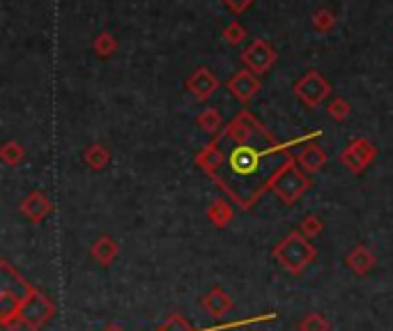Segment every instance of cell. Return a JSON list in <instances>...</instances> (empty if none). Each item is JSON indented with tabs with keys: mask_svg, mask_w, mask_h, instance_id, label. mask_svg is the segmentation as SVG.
<instances>
[{
	"mask_svg": "<svg viewBox=\"0 0 393 331\" xmlns=\"http://www.w3.org/2000/svg\"><path fill=\"white\" fill-rule=\"evenodd\" d=\"M271 256L292 276L303 274L318 258V249L313 246L308 237H303L299 230H292L271 249Z\"/></svg>",
	"mask_w": 393,
	"mask_h": 331,
	"instance_id": "1",
	"label": "cell"
},
{
	"mask_svg": "<svg viewBox=\"0 0 393 331\" xmlns=\"http://www.w3.org/2000/svg\"><path fill=\"white\" fill-rule=\"evenodd\" d=\"M55 313V304L42 290L28 283L23 288L21 304H18V327H28L31 331H39Z\"/></svg>",
	"mask_w": 393,
	"mask_h": 331,
	"instance_id": "2",
	"label": "cell"
},
{
	"mask_svg": "<svg viewBox=\"0 0 393 331\" xmlns=\"http://www.w3.org/2000/svg\"><path fill=\"white\" fill-rule=\"evenodd\" d=\"M290 145H294V143H276L274 148L255 150V148H251L249 143H244V145H237V148L230 152L228 166H230V170L237 175V178H251V175L258 170V166H260V161L264 157L276 154V152H283L286 148H290Z\"/></svg>",
	"mask_w": 393,
	"mask_h": 331,
	"instance_id": "3",
	"label": "cell"
},
{
	"mask_svg": "<svg viewBox=\"0 0 393 331\" xmlns=\"http://www.w3.org/2000/svg\"><path fill=\"white\" fill-rule=\"evenodd\" d=\"M306 189H308V178L294 168V159H288L279 168L271 191L276 193V198L283 202V205H292V202L297 200Z\"/></svg>",
	"mask_w": 393,
	"mask_h": 331,
	"instance_id": "4",
	"label": "cell"
},
{
	"mask_svg": "<svg viewBox=\"0 0 393 331\" xmlns=\"http://www.w3.org/2000/svg\"><path fill=\"white\" fill-rule=\"evenodd\" d=\"M200 306L208 310V313L212 315V318H223V315H228L230 310H232V306H235V301H232V297L225 292L223 288H212V290H208L203 295V299H200Z\"/></svg>",
	"mask_w": 393,
	"mask_h": 331,
	"instance_id": "5",
	"label": "cell"
},
{
	"mask_svg": "<svg viewBox=\"0 0 393 331\" xmlns=\"http://www.w3.org/2000/svg\"><path fill=\"white\" fill-rule=\"evenodd\" d=\"M372 157H375V150H372V145L368 141H361L359 139V141L352 143L345 152H343V163H345L350 170L361 173L372 161Z\"/></svg>",
	"mask_w": 393,
	"mask_h": 331,
	"instance_id": "6",
	"label": "cell"
},
{
	"mask_svg": "<svg viewBox=\"0 0 393 331\" xmlns=\"http://www.w3.org/2000/svg\"><path fill=\"white\" fill-rule=\"evenodd\" d=\"M90 256H92V260L97 262V265L111 267L113 262L117 260V256H120V244H117V242L111 235H102V237H97L92 242Z\"/></svg>",
	"mask_w": 393,
	"mask_h": 331,
	"instance_id": "7",
	"label": "cell"
},
{
	"mask_svg": "<svg viewBox=\"0 0 393 331\" xmlns=\"http://www.w3.org/2000/svg\"><path fill=\"white\" fill-rule=\"evenodd\" d=\"M327 92H329L327 83H324L316 72L308 74L306 79H303V81L297 85V94H299L301 99L306 102L308 106H318V104L324 99V97H327Z\"/></svg>",
	"mask_w": 393,
	"mask_h": 331,
	"instance_id": "8",
	"label": "cell"
},
{
	"mask_svg": "<svg viewBox=\"0 0 393 331\" xmlns=\"http://www.w3.org/2000/svg\"><path fill=\"white\" fill-rule=\"evenodd\" d=\"M345 262H348V267H350L352 271H355L357 276H366L368 271H370L372 267H375L377 258H375V253H372L368 246L357 244L355 249H352V251L348 253Z\"/></svg>",
	"mask_w": 393,
	"mask_h": 331,
	"instance_id": "9",
	"label": "cell"
},
{
	"mask_svg": "<svg viewBox=\"0 0 393 331\" xmlns=\"http://www.w3.org/2000/svg\"><path fill=\"white\" fill-rule=\"evenodd\" d=\"M51 202H48V198L44 196V193H31L23 202H21V212L26 214L28 219H31L33 223H39L46 214H51Z\"/></svg>",
	"mask_w": 393,
	"mask_h": 331,
	"instance_id": "10",
	"label": "cell"
},
{
	"mask_svg": "<svg viewBox=\"0 0 393 331\" xmlns=\"http://www.w3.org/2000/svg\"><path fill=\"white\" fill-rule=\"evenodd\" d=\"M230 90H232V94L237 97L239 102H249L251 97L260 90V83L255 81L249 72H242V74H237V76H235V79L230 81Z\"/></svg>",
	"mask_w": 393,
	"mask_h": 331,
	"instance_id": "11",
	"label": "cell"
},
{
	"mask_svg": "<svg viewBox=\"0 0 393 331\" xmlns=\"http://www.w3.org/2000/svg\"><path fill=\"white\" fill-rule=\"evenodd\" d=\"M198 166L205 170V173H210L212 178L216 175V170L221 168L223 166V152H221V148H219V143H210L208 148H205L200 154H198Z\"/></svg>",
	"mask_w": 393,
	"mask_h": 331,
	"instance_id": "12",
	"label": "cell"
},
{
	"mask_svg": "<svg viewBox=\"0 0 393 331\" xmlns=\"http://www.w3.org/2000/svg\"><path fill=\"white\" fill-rule=\"evenodd\" d=\"M208 219L214 223L216 228H225L232 219V210L225 200H216L214 205L208 210Z\"/></svg>",
	"mask_w": 393,
	"mask_h": 331,
	"instance_id": "13",
	"label": "cell"
},
{
	"mask_svg": "<svg viewBox=\"0 0 393 331\" xmlns=\"http://www.w3.org/2000/svg\"><path fill=\"white\" fill-rule=\"evenodd\" d=\"M299 163L306 170H320L322 163H324V152L318 148V145H308V148L299 154Z\"/></svg>",
	"mask_w": 393,
	"mask_h": 331,
	"instance_id": "14",
	"label": "cell"
},
{
	"mask_svg": "<svg viewBox=\"0 0 393 331\" xmlns=\"http://www.w3.org/2000/svg\"><path fill=\"white\" fill-rule=\"evenodd\" d=\"M214 87H216V83H214V79H212L208 72H198V76H195V79L191 81V90L195 92V97H198V99H208Z\"/></svg>",
	"mask_w": 393,
	"mask_h": 331,
	"instance_id": "15",
	"label": "cell"
},
{
	"mask_svg": "<svg viewBox=\"0 0 393 331\" xmlns=\"http://www.w3.org/2000/svg\"><path fill=\"white\" fill-rule=\"evenodd\" d=\"M297 331H331V322L322 313H308L297 325Z\"/></svg>",
	"mask_w": 393,
	"mask_h": 331,
	"instance_id": "16",
	"label": "cell"
},
{
	"mask_svg": "<svg viewBox=\"0 0 393 331\" xmlns=\"http://www.w3.org/2000/svg\"><path fill=\"white\" fill-rule=\"evenodd\" d=\"M301 235L303 237H308V239H313V237H318L320 232H322V219L320 217H316V214H311V217H306L301 221Z\"/></svg>",
	"mask_w": 393,
	"mask_h": 331,
	"instance_id": "17",
	"label": "cell"
},
{
	"mask_svg": "<svg viewBox=\"0 0 393 331\" xmlns=\"http://www.w3.org/2000/svg\"><path fill=\"white\" fill-rule=\"evenodd\" d=\"M198 124L203 126L205 131L216 134V131H219V126H221V118H219V113H216L214 109H210V111H205V113L200 115Z\"/></svg>",
	"mask_w": 393,
	"mask_h": 331,
	"instance_id": "18",
	"label": "cell"
},
{
	"mask_svg": "<svg viewBox=\"0 0 393 331\" xmlns=\"http://www.w3.org/2000/svg\"><path fill=\"white\" fill-rule=\"evenodd\" d=\"M85 159H87V163L92 166V168H104V163L108 161V154H106V150L102 148V145H95V148L87 150Z\"/></svg>",
	"mask_w": 393,
	"mask_h": 331,
	"instance_id": "19",
	"label": "cell"
},
{
	"mask_svg": "<svg viewBox=\"0 0 393 331\" xmlns=\"http://www.w3.org/2000/svg\"><path fill=\"white\" fill-rule=\"evenodd\" d=\"M3 157L7 163H16L18 159H21V145H16V143H7V148L3 152Z\"/></svg>",
	"mask_w": 393,
	"mask_h": 331,
	"instance_id": "20",
	"label": "cell"
},
{
	"mask_svg": "<svg viewBox=\"0 0 393 331\" xmlns=\"http://www.w3.org/2000/svg\"><path fill=\"white\" fill-rule=\"evenodd\" d=\"M329 115L333 120H343L348 115V106L343 104V102H333L331 106H329Z\"/></svg>",
	"mask_w": 393,
	"mask_h": 331,
	"instance_id": "21",
	"label": "cell"
},
{
	"mask_svg": "<svg viewBox=\"0 0 393 331\" xmlns=\"http://www.w3.org/2000/svg\"><path fill=\"white\" fill-rule=\"evenodd\" d=\"M106 331H120V329H115V327H111V329H106Z\"/></svg>",
	"mask_w": 393,
	"mask_h": 331,
	"instance_id": "22",
	"label": "cell"
}]
</instances>
